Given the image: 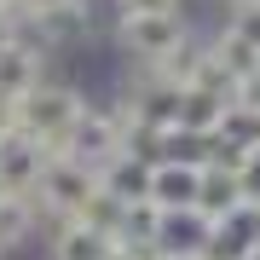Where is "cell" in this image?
Here are the masks:
<instances>
[{"label": "cell", "instance_id": "1", "mask_svg": "<svg viewBox=\"0 0 260 260\" xmlns=\"http://www.w3.org/2000/svg\"><path fill=\"white\" fill-rule=\"evenodd\" d=\"M99 191H104V174H93V168H81V162H70V156L47 162V168H41V179H35V197L58 214V220H75Z\"/></svg>", "mask_w": 260, "mask_h": 260}, {"label": "cell", "instance_id": "2", "mask_svg": "<svg viewBox=\"0 0 260 260\" xmlns=\"http://www.w3.org/2000/svg\"><path fill=\"white\" fill-rule=\"evenodd\" d=\"M197 179H203L197 162H156L150 168V203H156L162 214L197 208Z\"/></svg>", "mask_w": 260, "mask_h": 260}, {"label": "cell", "instance_id": "3", "mask_svg": "<svg viewBox=\"0 0 260 260\" xmlns=\"http://www.w3.org/2000/svg\"><path fill=\"white\" fill-rule=\"evenodd\" d=\"M121 41L139 58H168L179 47V18H121Z\"/></svg>", "mask_w": 260, "mask_h": 260}, {"label": "cell", "instance_id": "4", "mask_svg": "<svg viewBox=\"0 0 260 260\" xmlns=\"http://www.w3.org/2000/svg\"><path fill=\"white\" fill-rule=\"evenodd\" d=\"M35 75H41V58L29 52V47H18V41H12V47L0 52V99L18 104L29 87H35Z\"/></svg>", "mask_w": 260, "mask_h": 260}, {"label": "cell", "instance_id": "5", "mask_svg": "<svg viewBox=\"0 0 260 260\" xmlns=\"http://www.w3.org/2000/svg\"><path fill=\"white\" fill-rule=\"evenodd\" d=\"M58 260H116V243L87 232V225L64 220V237H58Z\"/></svg>", "mask_w": 260, "mask_h": 260}, {"label": "cell", "instance_id": "6", "mask_svg": "<svg viewBox=\"0 0 260 260\" xmlns=\"http://www.w3.org/2000/svg\"><path fill=\"white\" fill-rule=\"evenodd\" d=\"M232 35H237L249 52H260V0H243V6H237V18H232Z\"/></svg>", "mask_w": 260, "mask_h": 260}, {"label": "cell", "instance_id": "7", "mask_svg": "<svg viewBox=\"0 0 260 260\" xmlns=\"http://www.w3.org/2000/svg\"><path fill=\"white\" fill-rule=\"evenodd\" d=\"M121 18H174V0H121Z\"/></svg>", "mask_w": 260, "mask_h": 260}, {"label": "cell", "instance_id": "8", "mask_svg": "<svg viewBox=\"0 0 260 260\" xmlns=\"http://www.w3.org/2000/svg\"><path fill=\"white\" fill-rule=\"evenodd\" d=\"M12 6H23L29 18H47V12H64V6H75V0H12Z\"/></svg>", "mask_w": 260, "mask_h": 260}, {"label": "cell", "instance_id": "9", "mask_svg": "<svg viewBox=\"0 0 260 260\" xmlns=\"http://www.w3.org/2000/svg\"><path fill=\"white\" fill-rule=\"evenodd\" d=\"M6 47H12V18L0 12V52H6Z\"/></svg>", "mask_w": 260, "mask_h": 260}]
</instances>
